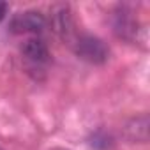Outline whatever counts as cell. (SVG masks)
Here are the masks:
<instances>
[{
  "instance_id": "cell-1",
  "label": "cell",
  "mask_w": 150,
  "mask_h": 150,
  "mask_svg": "<svg viewBox=\"0 0 150 150\" xmlns=\"http://www.w3.org/2000/svg\"><path fill=\"white\" fill-rule=\"evenodd\" d=\"M71 46H72L74 53L78 55V58H81L88 64H94V65L104 64L110 57V48L106 46V42L90 34L76 35Z\"/></svg>"
},
{
  "instance_id": "cell-2",
  "label": "cell",
  "mask_w": 150,
  "mask_h": 150,
  "mask_svg": "<svg viewBox=\"0 0 150 150\" xmlns=\"http://www.w3.org/2000/svg\"><path fill=\"white\" fill-rule=\"evenodd\" d=\"M48 28V20L39 11H23L13 16L9 30L13 34H42Z\"/></svg>"
},
{
  "instance_id": "cell-3",
  "label": "cell",
  "mask_w": 150,
  "mask_h": 150,
  "mask_svg": "<svg viewBox=\"0 0 150 150\" xmlns=\"http://www.w3.org/2000/svg\"><path fill=\"white\" fill-rule=\"evenodd\" d=\"M20 51H21V57L25 58L28 69H32V71H34V69L42 71L44 65H46V64L50 62V58H51L50 50H48V44H46L42 39H39V37H30V39H27V41L21 44Z\"/></svg>"
},
{
  "instance_id": "cell-4",
  "label": "cell",
  "mask_w": 150,
  "mask_h": 150,
  "mask_svg": "<svg viewBox=\"0 0 150 150\" xmlns=\"http://www.w3.org/2000/svg\"><path fill=\"white\" fill-rule=\"evenodd\" d=\"M53 28V32L62 39L67 41L69 44H72L74 37V23H72V16H71V9L67 4H57L51 7V18L48 21Z\"/></svg>"
},
{
  "instance_id": "cell-5",
  "label": "cell",
  "mask_w": 150,
  "mask_h": 150,
  "mask_svg": "<svg viewBox=\"0 0 150 150\" xmlns=\"http://www.w3.org/2000/svg\"><path fill=\"white\" fill-rule=\"evenodd\" d=\"M113 30L120 39L134 41L139 28H138V21L132 16V13H129L125 7H120L113 18Z\"/></svg>"
},
{
  "instance_id": "cell-6",
  "label": "cell",
  "mask_w": 150,
  "mask_h": 150,
  "mask_svg": "<svg viewBox=\"0 0 150 150\" xmlns=\"http://www.w3.org/2000/svg\"><path fill=\"white\" fill-rule=\"evenodd\" d=\"M124 136L132 143H146L148 141V115L141 113L127 120L124 125Z\"/></svg>"
},
{
  "instance_id": "cell-7",
  "label": "cell",
  "mask_w": 150,
  "mask_h": 150,
  "mask_svg": "<svg viewBox=\"0 0 150 150\" xmlns=\"http://www.w3.org/2000/svg\"><path fill=\"white\" fill-rule=\"evenodd\" d=\"M88 145H90L94 150H111L113 145H115V141H113V138H111L110 132L99 129V131H96V132L90 134Z\"/></svg>"
},
{
  "instance_id": "cell-8",
  "label": "cell",
  "mask_w": 150,
  "mask_h": 150,
  "mask_svg": "<svg viewBox=\"0 0 150 150\" xmlns=\"http://www.w3.org/2000/svg\"><path fill=\"white\" fill-rule=\"evenodd\" d=\"M7 11H9V6H7V2H4V0H0V21H2V20L7 16Z\"/></svg>"
},
{
  "instance_id": "cell-9",
  "label": "cell",
  "mask_w": 150,
  "mask_h": 150,
  "mask_svg": "<svg viewBox=\"0 0 150 150\" xmlns=\"http://www.w3.org/2000/svg\"><path fill=\"white\" fill-rule=\"evenodd\" d=\"M53 150H67V148H53Z\"/></svg>"
},
{
  "instance_id": "cell-10",
  "label": "cell",
  "mask_w": 150,
  "mask_h": 150,
  "mask_svg": "<svg viewBox=\"0 0 150 150\" xmlns=\"http://www.w3.org/2000/svg\"><path fill=\"white\" fill-rule=\"evenodd\" d=\"M0 150H2V148H0Z\"/></svg>"
}]
</instances>
